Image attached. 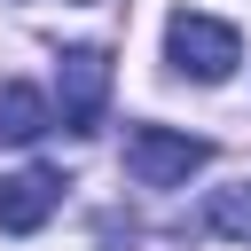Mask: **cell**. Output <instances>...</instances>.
Listing matches in <instances>:
<instances>
[{
	"instance_id": "obj_1",
	"label": "cell",
	"mask_w": 251,
	"mask_h": 251,
	"mask_svg": "<svg viewBox=\"0 0 251 251\" xmlns=\"http://www.w3.org/2000/svg\"><path fill=\"white\" fill-rule=\"evenodd\" d=\"M165 63H173V78L220 86V78H235V63H243V39H235V24L180 8V16L165 24Z\"/></svg>"
},
{
	"instance_id": "obj_2",
	"label": "cell",
	"mask_w": 251,
	"mask_h": 251,
	"mask_svg": "<svg viewBox=\"0 0 251 251\" xmlns=\"http://www.w3.org/2000/svg\"><path fill=\"white\" fill-rule=\"evenodd\" d=\"M204 157H212V141H196V133H180V126H133V133H126V173H133L141 188H180Z\"/></svg>"
},
{
	"instance_id": "obj_3",
	"label": "cell",
	"mask_w": 251,
	"mask_h": 251,
	"mask_svg": "<svg viewBox=\"0 0 251 251\" xmlns=\"http://www.w3.org/2000/svg\"><path fill=\"white\" fill-rule=\"evenodd\" d=\"M102 102H110V55L102 47H63V63H55V118L63 126H94L102 118Z\"/></svg>"
},
{
	"instance_id": "obj_4",
	"label": "cell",
	"mask_w": 251,
	"mask_h": 251,
	"mask_svg": "<svg viewBox=\"0 0 251 251\" xmlns=\"http://www.w3.org/2000/svg\"><path fill=\"white\" fill-rule=\"evenodd\" d=\"M63 204V180L47 173V165H24V173H8L0 180V227L8 235H31V227H47V212Z\"/></svg>"
},
{
	"instance_id": "obj_5",
	"label": "cell",
	"mask_w": 251,
	"mask_h": 251,
	"mask_svg": "<svg viewBox=\"0 0 251 251\" xmlns=\"http://www.w3.org/2000/svg\"><path fill=\"white\" fill-rule=\"evenodd\" d=\"M47 126H55L47 94H39L31 78H0V141H39Z\"/></svg>"
},
{
	"instance_id": "obj_6",
	"label": "cell",
	"mask_w": 251,
	"mask_h": 251,
	"mask_svg": "<svg viewBox=\"0 0 251 251\" xmlns=\"http://www.w3.org/2000/svg\"><path fill=\"white\" fill-rule=\"evenodd\" d=\"M204 227H212L220 243H251V180H235V188H212V204H204Z\"/></svg>"
}]
</instances>
